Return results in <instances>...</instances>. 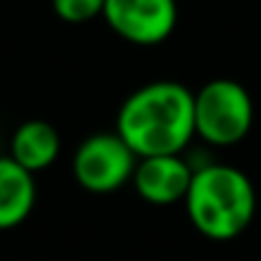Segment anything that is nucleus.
Wrapping results in <instances>:
<instances>
[{
    "mask_svg": "<svg viewBox=\"0 0 261 261\" xmlns=\"http://www.w3.org/2000/svg\"><path fill=\"white\" fill-rule=\"evenodd\" d=\"M115 134L139 159L182 154L195 139V92L174 80L134 90L118 110Z\"/></svg>",
    "mask_w": 261,
    "mask_h": 261,
    "instance_id": "obj_1",
    "label": "nucleus"
},
{
    "mask_svg": "<svg viewBox=\"0 0 261 261\" xmlns=\"http://www.w3.org/2000/svg\"><path fill=\"white\" fill-rule=\"evenodd\" d=\"M185 207L190 223L205 238L230 241L251 225L256 190L241 169L210 162L192 172Z\"/></svg>",
    "mask_w": 261,
    "mask_h": 261,
    "instance_id": "obj_2",
    "label": "nucleus"
},
{
    "mask_svg": "<svg viewBox=\"0 0 261 261\" xmlns=\"http://www.w3.org/2000/svg\"><path fill=\"white\" fill-rule=\"evenodd\" d=\"M253 123L248 90L228 77L205 82L195 92V136L210 146L225 149L241 144Z\"/></svg>",
    "mask_w": 261,
    "mask_h": 261,
    "instance_id": "obj_3",
    "label": "nucleus"
},
{
    "mask_svg": "<svg viewBox=\"0 0 261 261\" xmlns=\"http://www.w3.org/2000/svg\"><path fill=\"white\" fill-rule=\"evenodd\" d=\"M139 156L115 130L90 134L72 156V172L80 187L95 195L115 192L134 179Z\"/></svg>",
    "mask_w": 261,
    "mask_h": 261,
    "instance_id": "obj_4",
    "label": "nucleus"
},
{
    "mask_svg": "<svg viewBox=\"0 0 261 261\" xmlns=\"http://www.w3.org/2000/svg\"><path fill=\"white\" fill-rule=\"evenodd\" d=\"M102 18L128 44L156 46L177 29V0H105Z\"/></svg>",
    "mask_w": 261,
    "mask_h": 261,
    "instance_id": "obj_5",
    "label": "nucleus"
},
{
    "mask_svg": "<svg viewBox=\"0 0 261 261\" xmlns=\"http://www.w3.org/2000/svg\"><path fill=\"white\" fill-rule=\"evenodd\" d=\"M134 187L149 205H174L185 202L190 182H192V167L182 154H164V156H146L139 159L134 172Z\"/></svg>",
    "mask_w": 261,
    "mask_h": 261,
    "instance_id": "obj_6",
    "label": "nucleus"
},
{
    "mask_svg": "<svg viewBox=\"0 0 261 261\" xmlns=\"http://www.w3.org/2000/svg\"><path fill=\"white\" fill-rule=\"evenodd\" d=\"M36 205V182L11 156H0V230L21 225Z\"/></svg>",
    "mask_w": 261,
    "mask_h": 261,
    "instance_id": "obj_7",
    "label": "nucleus"
},
{
    "mask_svg": "<svg viewBox=\"0 0 261 261\" xmlns=\"http://www.w3.org/2000/svg\"><path fill=\"white\" fill-rule=\"evenodd\" d=\"M59 151H62L59 130L51 123L39 120V118L21 123L11 139V159L21 164L23 169H29L31 174L51 167Z\"/></svg>",
    "mask_w": 261,
    "mask_h": 261,
    "instance_id": "obj_8",
    "label": "nucleus"
},
{
    "mask_svg": "<svg viewBox=\"0 0 261 261\" xmlns=\"http://www.w3.org/2000/svg\"><path fill=\"white\" fill-rule=\"evenodd\" d=\"M54 13L67 23H87L105 11V0H51Z\"/></svg>",
    "mask_w": 261,
    "mask_h": 261,
    "instance_id": "obj_9",
    "label": "nucleus"
}]
</instances>
